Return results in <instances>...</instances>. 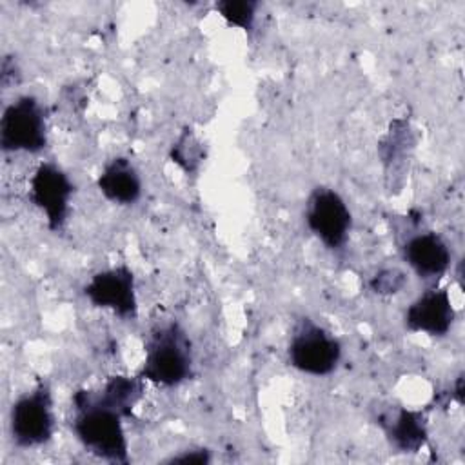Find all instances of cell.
<instances>
[{
  "mask_svg": "<svg viewBox=\"0 0 465 465\" xmlns=\"http://www.w3.org/2000/svg\"><path fill=\"white\" fill-rule=\"evenodd\" d=\"M71 405L74 411L71 430L82 447L100 460L127 463L129 441L124 427L125 418L91 389L76 391Z\"/></svg>",
  "mask_w": 465,
  "mask_h": 465,
  "instance_id": "obj_1",
  "label": "cell"
},
{
  "mask_svg": "<svg viewBox=\"0 0 465 465\" xmlns=\"http://www.w3.org/2000/svg\"><path fill=\"white\" fill-rule=\"evenodd\" d=\"M193 345L178 322L156 325L145 340V356L138 371L143 381L160 387H178L193 376Z\"/></svg>",
  "mask_w": 465,
  "mask_h": 465,
  "instance_id": "obj_2",
  "label": "cell"
},
{
  "mask_svg": "<svg viewBox=\"0 0 465 465\" xmlns=\"http://www.w3.org/2000/svg\"><path fill=\"white\" fill-rule=\"evenodd\" d=\"M53 403V392L45 380L36 381L13 401L9 409V434L16 447L33 449L51 441L56 429Z\"/></svg>",
  "mask_w": 465,
  "mask_h": 465,
  "instance_id": "obj_3",
  "label": "cell"
},
{
  "mask_svg": "<svg viewBox=\"0 0 465 465\" xmlns=\"http://www.w3.org/2000/svg\"><path fill=\"white\" fill-rule=\"evenodd\" d=\"M340 340L309 318H302L292 329L287 360L296 371L309 376H329L334 372L341 360Z\"/></svg>",
  "mask_w": 465,
  "mask_h": 465,
  "instance_id": "obj_4",
  "label": "cell"
},
{
  "mask_svg": "<svg viewBox=\"0 0 465 465\" xmlns=\"http://www.w3.org/2000/svg\"><path fill=\"white\" fill-rule=\"evenodd\" d=\"M0 147L4 153H42L47 147V118L33 94L15 98L0 118Z\"/></svg>",
  "mask_w": 465,
  "mask_h": 465,
  "instance_id": "obj_5",
  "label": "cell"
},
{
  "mask_svg": "<svg viewBox=\"0 0 465 465\" xmlns=\"http://www.w3.org/2000/svg\"><path fill=\"white\" fill-rule=\"evenodd\" d=\"M305 225L327 249L340 251L349 240L352 213L336 189L318 185L305 202Z\"/></svg>",
  "mask_w": 465,
  "mask_h": 465,
  "instance_id": "obj_6",
  "label": "cell"
},
{
  "mask_svg": "<svg viewBox=\"0 0 465 465\" xmlns=\"http://www.w3.org/2000/svg\"><path fill=\"white\" fill-rule=\"evenodd\" d=\"M73 194V180L53 162H42L29 178V202L45 216L51 231H60L65 225Z\"/></svg>",
  "mask_w": 465,
  "mask_h": 465,
  "instance_id": "obj_7",
  "label": "cell"
},
{
  "mask_svg": "<svg viewBox=\"0 0 465 465\" xmlns=\"http://www.w3.org/2000/svg\"><path fill=\"white\" fill-rule=\"evenodd\" d=\"M87 302L98 309H107L122 320L138 316V296L134 272L127 265H116L94 272L82 289Z\"/></svg>",
  "mask_w": 465,
  "mask_h": 465,
  "instance_id": "obj_8",
  "label": "cell"
},
{
  "mask_svg": "<svg viewBox=\"0 0 465 465\" xmlns=\"http://www.w3.org/2000/svg\"><path fill=\"white\" fill-rule=\"evenodd\" d=\"M401 258L414 274L427 282L438 283L452 263V252L447 240L434 231H420L401 243Z\"/></svg>",
  "mask_w": 465,
  "mask_h": 465,
  "instance_id": "obj_9",
  "label": "cell"
},
{
  "mask_svg": "<svg viewBox=\"0 0 465 465\" xmlns=\"http://www.w3.org/2000/svg\"><path fill=\"white\" fill-rule=\"evenodd\" d=\"M454 320L456 309L450 292L436 285L421 292L403 314V323L411 332H421L432 338L447 336Z\"/></svg>",
  "mask_w": 465,
  "mask_h": 465,
  "instance_id": "obj_10",
  "label": "cell"
},
{
  "mask_svg": "<svg viewBox=\"0 0 465 465\" xmlns=\"http://www.w3.org/2000/svg\"><path fill=\"white\" fill-rule=\"evenodd\" d=\"M376 423L383 430L389 445L398 452H418L427 443L429 423L421 411L389 407L378 414Z\"/></svg>",
  "mask_w": 465,
  "mask_h": 465,
  "instance_id": "obj_11",
  "label": "cell"
},
{
  "mask_svg": "<svg viewBox=\"0 0 465 465\" xmlns=\"http://www.w3.org/2000/svg\"><path fill=\"white\" fill-rule=\"evenodd\" d=\"M100 194L116 205H134L142 196V178L133 162L125 156H114L96 176Z\"/></svg>",
  "mask_w": 465,
  "mask_h": 465,
  "instance_id": "obj_12",
  "label": "cell"
},
{
  "mask_svg": "<svg viewBox=\"0 0 465 465\" xmlns=\"http://www.w3.org/2000/svg\"><path fill=\"white\" fill-rule=\"evenodd\" d=\"M143 380L136 376H125V374H114L105 380V383L96 391V394L114 407L124 418H131L134 407L143 396Z\"/></svg>",
  "mask_w": 465,
  "mask_h": 465,
  "instance_id": "obj_13",
  "label": "cell"
},
{
  "mask_svg": "<svg viewBox=\"0 0 465 465\" xmlns=\"http://www.w3.org/2000/svg\"><path fill=\"white\" fill-rule=\"evenodd\" d=\"M169 158L173 163H176L183 173L193 174L200 169L205 153H203V143L198 140L194 131L191 127H185L176 140L173 142L169 149Z\"/></svg>",
  "mask_w": 465,
  "mask_h": 465,
  "instance_id": "obj_14",
  "label": "cell"
},
{
  "mask_svg": "<svg viewBox=\"0 0 465 465\" xmlns=\"http://www.w3.org/2000/svg\"><path fill=\"white\" fill-rule=\"evenodd\" d=\"M216 11L232 27L251 31L256 20L258 2L252 0H220L216 2Z\"/></svg>",
  "mask_w": 465,
  "mask_h": 465,
  "instance_id": "obj_15",
  "label": "cell"
},
{
  "mask_svg": "<svg viewBox=\"0 0 465 465\" xmlns=\"http://www.w3.org/2000/svg\"><path fill=\"white\" fill-rule=\"evenodd\" d=\"M407 283V276L403 271L400 269H394V267H389V269H381L378 271L369 285L372 289V292L376 294H385V296H391V294H396L400 292Z\"/></svg>",
  "mask_w": 465,
  "mask_h": 465,
  "instance_id": "obj_16",
  "label": "cell"
},
{
  "mask_svg": "<svg viewBox=\"0 0 465 465\" xmlns=\"http://www.w3.org/2000/svg\"><path fill=\"white\" fill-rule=\"evenodd\" d=\"M169 461H183V463H207V461H211V454H209V450L207 449H187V450H183V452H180V454H176V456H173V458H169Z\"/></svg>",
  "mask_w": 465,
  "mask_h": 465,
  "instance_id": "obj_17",
  "label": "cell"
}]
</instances>
